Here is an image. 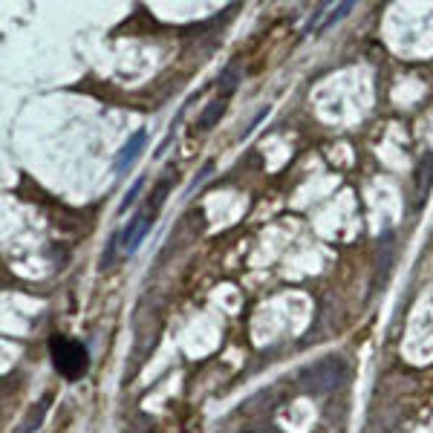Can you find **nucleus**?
<instances>
[{
	"label": "nucleus",
	"mask_w": 433,
	"mask_h": 433,
	"mask_svg": "<svg viewBox=\"0 0 433 433\" xmlns=\"http://www.w3.org/2000/svg\"><path fill=\"white\" fill-rule=\"evenodd\" d=\"M346 378V361L341 356H324L307 367H300L297 381L303 387V393L309 396H327L332 390H338Z\"/></svg>",
	"instance_id": "nucleus-1"
},
{
	"label": "nucleus",
	"mask_w": 433,
	"mask_h": 433,
	"mask_svg": "<svg viewBox=\"0 0 433 433\" xmlns=\"http://www.w3.org/2000/svg\"><path fill=\"white\" fill-rule=\"evenodd\" d=\"M50 356H53L55 370L70 381H78L87 373V367H90L87 346L75 338H67V335H53L50 338Z\"/></svg>",
	"instance_id": "nucleus-2"
},
{
	"label": "nucleus",
	"mask_w": 433,
	"mask_h": 433,
	"mask_svg": "<svg viewBox=\"0 0 433 433\" xmlns=\"http://www.w3.org/2000/svg\"><path fill=\"white\" fill-rule=\"evenodd\" d=\"M150 226H153V214L150 211H139L133 220H127L124 231L119 234L121 237V251L124 254H133L139 248V243L145 240V234L150 231Z\"/></svg>",
	"instance_id": "nucleus-3"
},
{
	"label": "nucleus",
	"mask_w": 433,
	"mask_h": 433,
	"mask_svg": "<svg viewBox=\"0 0 433 433\" xmlns=\"http://www.w3.org/2000/svg\"><path fill=\"white\" fill-rule=\"evenodd\" d=\"M145 142H148V130H136V133L124 142V148L119 150V156H116V162H113V170H116V173H124L130 165L139 159V153L145 150Z\"/></svg>",
	"instance_id": "nucleus-4"
},
{
	"label": "nucleus",
	"mask_w": 433,
	"mask_h": 433,
	"mask_svg": "<svg viewBox=\"0 0 433 433\" xmlns=\"http://www.w3.org/2000/svg\"><path fill=\"white\" fill-rule=\"evenodd\" d=\"M430 185H433V153H424L419 168H416V199L419 202L427 197Z\"/></svg>",
	"instance_id": "nucleus-5"
},
{
	"label": "nucleus",
	"mask_w": 433,
	"mask_h": 433,
	"mask_svg": "<svg viewBox=\"0 0 433 433\" xmlns=\"http://www.w3.org/2000/svg\"><path fill=\"white\" fill-rule=\"evenodd\" d=\"M243 81V70L237 61H231L223 72H220V81H217V90H220V99H229L234 90H237V84Z\"/></svg>",
	"instance_id": "nucleus-6"
},
{
	"label": "nucleus",
	"mask_w": 433,
	"mask_h": 433,
	"mask_svg": "<svg viewBox=\"0 0 433 433\" xmlns=\"http://www.w3.org/2000/svg\"><path fill=\"white\" fill-rule=\"evenodd\" d=\"M223 110H226V99H214V102H208V107H205L202 116H199V127H202V130H211L217 121H220Z\"/></svg>",
	"instance_id": "nucleus-7"
},
{
	"label": "nucleus",
	"mask_w": 433,
	"mask_h": 433,
	"mask_svg": "<svg viewBox=\"0 0 433 433\" xmlns=\"http://www.w3.org/2000/svg\"><path fill=\"white\" fill-rule=\"evenodd\" d=\"M353 9H356V4H338V6H335V12H329V18H327V21L321 23V29H318V32H327L329 26H335L338 21H344V18L350 15Z\"/></svg>",
	"instance_id": "nucleus-8"
},
{
	"label": "nucleus",
	"mask_w": 433,
	"mask_h": 433,
	"mask_svg": "<svg viewBox=\"0 0 433 433\" xmlns=\"http://www.w3.org/2000/svg\"><path fill=\"white\" fill-rule=\"evenodd\" d=\"M43 413H47V402H40V405H38V410H32V413L26 416V422L21 424V433H32V430H38V424H40Z\"/></svg>",
	"instance_id": "nucleus-9"
},
{
	"label": "nucleus",
	"mask_w": 433,
	"mask_h": 433,
	"mask_svg": "<svg viewBox=\"0 0 433 433\" xmlns=\"http://www.w3.org/2000/svg\"><path fill=\"white\" fill-rule=\"evenodd\" d=\"M211 173H214V162H205V165L199 168V173H197V177H194V180L188 182L185 194H194V191H197V188H199V185H202V182H205V180L211 177Z\"/></svg>",
	"instance_id": "nucleus-10"
},
{
	"label": "nucleus",
	"mask_w": 433,
	"mask_h": 433,
	"mask_svg": "<svg viewBox=\"0 0 433 433\" xmlns=\"http://www.w3.org/2000/svg\"><path fill=\"white\" fill-rule=\"evenodd\" d=\"M142 188H145V177H139V180L133 182V188H130V191H127V197L121 199V205H119V211H121V214H124V211H127L130 205H133V202H136V197H139V191H142Z\"/></svg>",
	"instance_id": "nucleus-11"
}]
</instances>
